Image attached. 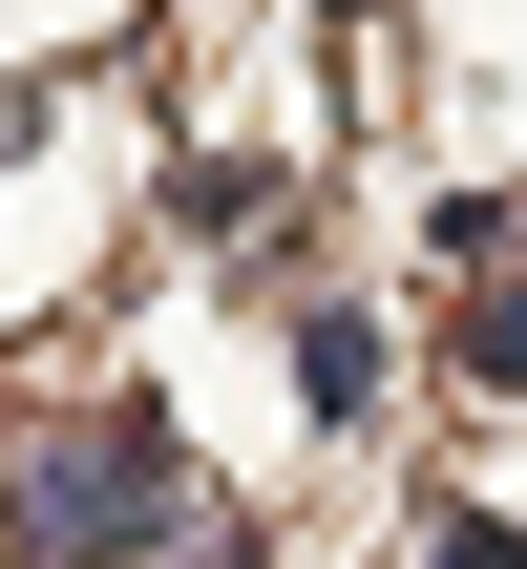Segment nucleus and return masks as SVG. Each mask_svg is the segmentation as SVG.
<instances>
[{
  "label": "nucleus",
  "mask_w": 527,
  "mask_h": 569,
  "mask_svg": "<svg viewBox=\"0 0 527 569\" xmlns=\"http://www.w3.org/2000/svg\"><path fill=\"white\" fill-rule=\"evenodd\" d=\"M465 380H486V401H527V274L486 296V317H465Z\"/></svg>",
  "instance_id": "nucleus-3"
},
{
  "label": "nucleus",
  "mask_w": 527,
  "mask_h": 569,
  "mask_svg": "<svg viewBox=\"0 0 527 569\" xmlns=\"http://www.w3.org/2000/svg\"><path fill=\"white\" fill-rule=\"evenodd\" d=\"M296 401H317V422H359V401H380V338H359V317H317V338H296Z\"/></svg>",
  "instance_id": "nucleus-2"
},
{
  "label": "nucleus",
  "mask_w": 527,
  "mask_h": 569,
  "mask_svg": "<svg viewBox=\"0 0 527 569\" xmlns=\"http://www.w3.org/2000/svg\"><path fill=\"white\" fill-rule=\"evenodd\" d=\"M190 528V465H169V422L148 401H106V422H42L21 443V486H0V549L21 569H127Z\"/></svg>",
  "instance_id": "nucleus-1"
},
{
  "label": "nucleus",
  "mask_w": 527,
  "mask_h": 569,
  "mask_svg": "<svg viewBox=\"0 0 527 569\" xmlns=\"http://www.w3.org/2000/svg\"><path fill=\"white\" fill-rule=\"evenodd\" d=\"M444 569H527V549H507V528H444Z\"/></svg>",
  "instance_id": "nucleus-4"
}]
</instances>
